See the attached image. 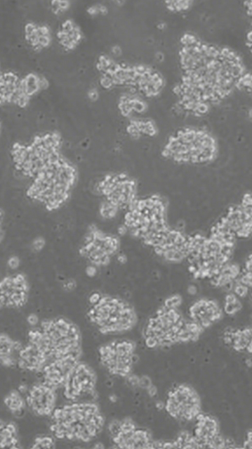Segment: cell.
<instances>
[{"label":"cell","instance_id":"1","mask_svg":"<svg viewBox=\"0 0 252 449\" xmlns=\"http://www.w3.org/2000/svg\"><path fill=\"white\" fill-rule=\"evenodd\" d=\"M27 342L38 351L45 365L56 362L74 366L81 355L79 329L62 317L44 320L34 326L27 334Z\"/></svg>","mask_w":252,"mask_h":449},{"label":"cell","instance_id":"2","mask_svg":"<svg viewBox=\"0 0 252 449\" xmlns=\"http://www.w3.org/2000/svg\"><path fill=\"white\" fill-rule=\"evenodd\" d=\"M50 430L58 439L87 443L102 430L105 418L98 405L74 402L55 407L51 415Z\"/></svg>","mask_w":252,"mask_h":449},{"label":"cell","instance_id":"3","mask_svg":"<svg viewBox=\"0 0 252 449\" xmlns=\"http://www.w3.org/2000/svg\"><path fill=\"white\" fill-rule=\"evenodd\" d=\"M203 331L191 320H185L177 308L163 305L147 322L143 338L150 348H164L194 341Z\"/></svg>","mask_w":252,"mask_h":449},{"label":"cell","instance_id":"4","mask_svg":"<svg viewBox=\"0 0 252 449\" xmlns=\"http://www.w3.org/2000/svg\"><path fill=\"white\" fill-rule=\"evenodd\" d=\"M87 317L103 334H116L131 330L137 321L133 306L114 296L93 293L89 298Z\"/></svg>","mask_w":252,"mask_h":449},{"label":"cell","instance_id":"5","mask_svg":"<svg viewBox=\"0 0 252 449\" xmlns=\"http://www.w3.org/2000/svg\"><path fill=\"white\" fill-rule=\"evenodd\" d=\"M135 343L128 339L110 341L99 347V361L110 374L126 377L135 362Z\"/></svg>","mask_w":252,"mask_h":449},{"label":"cell","instance_id":"6","mask_svg":"<svg viewBox=\"0 0 252 449\" xmlns=\"http://www.w3.org/2000/svg\"><path fill=\"white\" fill-rule=\"evenodd\" d=\"M119 248L118 238L105 234L96 227H91L85 235L79 253L93 267H100L110 262Z\"/></svg>","mask_w":252,"mask_h":449},{"label":"cell","instance_id":"7","mask_svg":"<svg viewBox=\"0 0 252 449\" xmlns=\"http://www.w3.org/2000/svg\"><path fill=\"white\" fill-rule=\"evenodd\" d=\"M164 407L175 419L189 422L201 412V400L191 386L181 384L168 392Z\"/></svg>","mask_w":252,"mask_h":449},{"label":"cell","instance_id":"8","mask_svg":"<svg viewBox=\"0 0 252 449\" xmlns=\"http://www.w3.org/2000/svg\"><path fill=\"white\" fill-rule=\"evenodd\" d=\"M107 429L114 448H153L151 434L146 429L137 426L131 418L112 421Z\"/></svg>","mask_w":252,"mask_h":449},{"label":"cell","instance_id":"9","mask_svg":"<svg viewBox=\"0 0 252 449\" xmlns=\"http://www.w3.org/2000/svg\"><path fill=\"white\" fill-rule=\"evenodd\" d=\"M97 383V376L87 363L79 361L68 373L62 387L64 397L77 402L92 395Z\"/></svg>","mask_w":252,"mask_h":449},{"label":"cell","instance_id":"10","mask_svg":"<svg viewBox=\"0 0 252 449\" xmlns=\"http://www.w3.org/2000/svg\"><path fill=\"white\" fill-rule=\"evenodd\" d=\"M193 437L199 448H234V443L231 438H225L219 434L218 420L213 416L201 412L194 419Z\"/></svg>","mask_w":252,"mask_h":449},{"label":"cell","instance_id":"11","mask_svg":"<svg viewBox=\"0 0 252 449\" xmlns=\"http://www.w3.org/2000/svg\"><path fill=\"white\" fill-rule=\"evenodd\" d=\"M29 286L22 273L4 277L0 280V308H20L29 298Z\"/></svg>","mask_w":252,"mask_h":449},{"label":"cell","instance_id":"12","mask_svg":"<svg viewBox=\"0 0 252 449\" xmlns=\"http://www.w3.org/2000/svg\"><path fill=\"white\" fill-rule=\"evenodd\" d=\"M56 389L41 381L28 390L25 401L29 410L40 417L51 415L55 409Z\"/></svg>","mask_w":252,"mask_h":449},{"label":"cell","instance_id":"13","mask_svg":"<svg viewBox=\"0 0 252 449\" xmlns=\"http://www.w3.org/2000/svg\"><path fill=\"white\" fill-rule=\"evenodd\" d=\"M190 320L204 329L220 320L223 310L214 300L202 298L195 301L189 308Z\"/></svg>","mask_w":252,"mask_h":449},{"label":"cell","instance_id":"14","mask_svg":"<svg viewBox=\"0 0 252 449\" xmlns=\"http://www.w3.org/2000/svg\"><path fill=\"white\" fill-rule=\"evenodd\" d=\"M224 343L240 353H251V328L227 329L223 334Z\"/></svg>","mask_w":252,"mask_h":449},{"label":"cell","instance_id":"15","mask_svg":"<svg viewBox=\"0 0 252 449\" xmlns=\"http://www.w3.org/2000/svg\"><path fill=\"white\" fill-rule=\"evenodd\" d=\"M22 346L8 335L0 333V365L7 367L16 365Z\"/></svg>","mask_w":252,"mask_h":449},{"label":"cell","instance_id":"16","mask_svg":"<svg viewBox=\"0 0 252 449\" xmlns=\"http://www.w3.org/2000/svg\"><path fill=\"white\" fill-rule=\"evenodd\" d=\"M20 443L16 426L0 419V448H20Z\"/></svg>","mask_w":252,"mask_h":449},{"label":"cell","instance_id":"17","mask_svg":"<svg viewBox=\"0 0 252 449\" xmlns=\"http://www.w3.org/2000/svg\"><path fill=\"white\" fill-rule=\"evenodd\" d=\"M240 269L237 265L228 263L225 265L218 274L213 277L211 280V284L215 286H226L232 285L236 280Z\"/></svg>","mask_w":252,"mask_h":449},{"label":"cell","instance_id":"18","mask_svg":"<svg viewBox=\"0 0 252 449\" xmlns=\"http://www.w3.org/2000/svg\"><path fill=\"white\" fill-rule=\"evenodd\" d=\"M4 403L6 407L15 416H22L26 407V401L19 391H11L4 398Z\"/></svg>","mask_w":252,"mask_h":449},{"label":"cell","instance_id":"19","mask_svg":"<svg viewBox=\"0 0 252 449\" xmlns=\"http://www.w3.org/2000/svg\"><path fill=\"white\" fill-rule=\"evenodd\" d=\"M242 308V305L237 298V296L233 293H228L225 299L224 311L227 315H234L239 312Z\"/></svg>","mask_w":252,"mask_h":449},{"label":"cell","instance_id":"20","mask_svg":"<svg viewBox=\"0 0 252 449\" xmlns=\"http://www.w3.org/2000/svg\"><path fill=\"white\" fill-rule=\"evenodd\" d=\"M55 447L54 436L50 435H39L37 436L32 445L35 449H51Z\"/></svg>","mask_w":252,"mask_h":449},{"label":"cell","instance_id":"21","mask_svg":"<svg viewBox=\"0 0 252 449\" xmlns=\"http://www.w3.org/2000/svg\"><path fill=\"white\" fill-rule=\"evenodd\" d=\"M118 210L119 208L117 207L107 201H105L100 208V215L106 219L114 217L117 215Z\"/></svg>","mask_w":252,"mask_h":449},{"label":"cell","instance_id":"22","mask_svg":"<svg viewBox=\"0 0 252 449\" xmlns=\"http://www.w3.org/2000/svg\"><path fill=\"white\" fill-rule=\"evenodd\" d=\"M181 303V297L178 295H174L169 298H168L165 302L164 305L168 308H178Z\"/></svg>","mask_w":252,"mask_h":449},{"label":"cell","instance_id":"23","mask_svg":"<svg viewBox=\"0 0 252 449\" xmlns=\"http://www.w3.org/2000/svg\"><path fill=\"white\" fill-rule=\"evenodd\" d=\"M243 448H252V434L251 429L248 430L246 434L244 441Z\"/></svg>","mask_w":252,"mask_h":449},{"label":"cell","instance_id":"24","mask_svg":"<svg viewBox=\"0 0 252 449\" xmlns=\"http://www.w3.org/2000/svg\"><path fill=\"white\" fill-rule=\"evenodd\" d=\"M152 384L151 383V380L148 377H142L140 378H139V383H138V386H141L142 388H148Z\"/></svg>","mask_w":252,"mask_h":449},{"label":"cell","instance_id":"25","mask_svg":"<svg viewBox=\"0 0 252 449\" xmlns=\"http://www.w3.org/2000/svg\"><path fill=\"white\" fill-rule=\"evenodd\" d=\"M44 244H45L44 240L41 238H38L34 241L32 244V246L35 251H40L43 248V247L44 246Z\"/></svg>","mask_w":252,"mask_h":449},{"label":"cell","instance_id":"26","mask_svg":"<svg viewBox=\"0 0 252 449\" xmlns=\"http://www.w3.org/2000/svg\"><path fill=\"white\" fill-rule=\"evenodd\" d=\"M8 265L11 269H16L20 263V260L18 257L12 256L8 260Z\"/></svg>","mask_w":252,"mask_h":449},{"label":"cell","instance_id":"27","mask_svg":"<svg viewBox=\"0 0 252 449\" xmlns=\"http://www.w3.org/2000/svg\"><path fill=\"white\" fill-rule=\"evenodd\" d=\"M147 391H148V393H149L150 396H154L156 394V393H157V388L154 386L151 385L147 388Z\"/></svg>","mask_w":252,"mask_h":449},{"label":"cell","instance_id":"28","mask_svg":"<svg viewBox=\"0 0 252 449\" xmlns=\"http://www.w3.org/2000/svg\"><path fill=\"white\" fill-rule=\"evenodd\" d=\"M2 224H3V213L0 210V242L3 236Z\"/></svg>","mask_w":252,"mask_h":449},{"label":"cell","instance_id":"29","mask_svg":"<svg viewBox=\"0 0 252 449\" xmlns=\"http://www.w3.org/2000/svg\"><path fill=\"white\" fill-rule=\"evenodd\" d=\"M28 321L31 324L36 325L37 323L38 319L36 316L32 315L29 317Z\"/></svg>","mask_w":252,"mask_h":449}]
</instances>
